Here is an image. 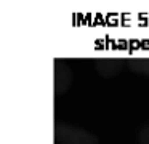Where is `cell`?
Returning <instances> with one entry per match:
<instances>
[{
    "mask_svg": "<svg viewBox=\"0 0 149 144\" xmlns=\"http://www.w3.org/2000/svg\"><path fill=\"white\" fill-rule=\"evenodd\" d=\"M138 141H139V144H149V123H146L144 127L139 130Z\"/></svg>",
    "mask_w": 149,
    "mask_h": 144,
    "instance_id": "obj_4",
    "label": "cell"
},
{
    "mask_svg": "<svg viewBox=\"0 0 149 144\" xmlns=\"http://www.w3.org/2000/svg\"><path fill=\"white\" fill-rule=\"evenodd\" d=\"M125 66L132 72L149 77V58H128L125 59Z\"/></svg>",
    "mask_w": 149,
    "mask_h": 144,
    "instance_id": "obj_3",
    "label": "cell"
},
{
    "mask_svg": "<svg viewBox=\"0 0 149 144\" xmlns=\"http://www.w3.org/2000/svg\"><path fill=\"white\" fill-rule=\"evenodd\" d=\"M56 134L63 144H98V138L95 134L71 125H59Z\"/></svg>",
    "mask_w": 149,
    "mask_h": 144,
    "instance_id": "obj_1",
    "label": "cell"
},
{
    "mask_svg": "<svg viewBox=\"0 0 149 144\" xmlns=\"http://www.w3.org/2000/svg\"><path fill=\"white\" fill-rule=\"evenodd\" d=\"M123 64H125V61L117 59V58H100L95 61V67H96L98 74L101 77H106V79L116 77L122 70Z\"/></svg>",
    "mask_w": 149,
    "mask_h": 144,
    "instance_id": "obj_2",
    "label": "cell"
}]
</instances>
